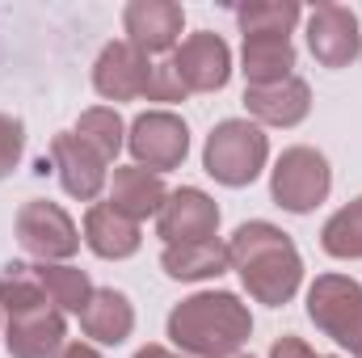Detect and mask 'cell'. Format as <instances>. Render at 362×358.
I'll list each match as a JSON object with an SVG mask.
<instances>
[{"label":"cell","instance_id":"obj_5","mask_svg":"<svg viewBox=\"0 0 362 358\" xmlns=\"http://www.w3.org/2000/svg\"><path fill=\"white\" fill-rule=\"evenodd\" d=\"M308 316L325 337L362 358V282L350 274H320L308 287Z\"/></svg>","mask_w":362,"mask_h":358},{"label":"cell","instance_id":"obj_6","mask_svg":"<svg viewBox=\"0 0 362 358\" xmlns=\"http://www.w3.org/2000/svg\"><path fill=\"white\" fill-rule=\"evenodd\" d=\"M333 190V169L325 161V152L308 148V144H295L286 148L270 169V198L291 211V215H308L316 211Z\"/></svg>","mask_w":362,"mask_h":358},{"label":"cell","instance_id":"obj_30","mask_svg":"<svg viewBox=\"0 0 362 358\" xmlns=\"http://www.w3.org/2000/svg\"><path fill=\"white\" fill-rule=\"evenodd\" d=\"M232 358H253V354H232Z\"/></svg>","mask_w":362,"mask_h":358},{"label":"cell","instance_id":"obj_12","mask_svg":"<svg viewBox=\"0 0 362 358\" xmlns=\"http://www.w3.org/2000/svg\"><path fill=\"white\" fill-rule=\"evenodd\" d=\"M156 232L165 236V245H189V241H211L219 232V207L206 190L198 185H181L169 190L160 215H156Z\"/></svg>","mask_w":362,"mask_h":358},{"label":"cell","instance_id":"obj_25","mask_svg":"<svg viewBox=\"0 0 362 358\" xmlns=\"http://www.w3.org/2000/svg\"><path fill=\"white\" fill-rule=\"evenodd\" d=\"M25 156V127L13 114H0V178H8Z\"/></svg>","mask_w":362,"mask_h":358},{"label":"cell","instance_id":"obj_11","mask_svg":"<svg viewBox=\"0 0 362 358\" xmlns=\"http://www.w3.org/2000/svg\"><path fill=\"white\" fill-rule=\"evenodd\" d=\"M122 30H127V42L139 47L148 59L177 51L181 30H185V8L177 0H131L122 8Z\"/></svg>","mask_w":362,"mask_h":358},{"label":"cell","instance_id":"obj_13","mask_svg":"<svg viewBox=\"0 0 362 358\" xmlns=\"http://www.w3.org/2000/svg\"><path fill=\"white\" fill-rule=\"evenodd\" d=\"M148 81H152V59L139 47H131L127 38L101 47L93 64V89L105 101H135L148 93Z\"/></svg>","mask_w":362,"mask_h":358},{"label":"cell","instance_id":"obj_10","mask_svg":"<svg viewBox=\"0 0 362 358\" xmlns=\"http://www.w3.org/2000/svg\"><path fill=\"white\" fill-rule=\"evenodd\" d=\"M169 64L181 76L185 93H219L232 81V51L211 30H198V34L181 38V47L169 55Z\"/></svg>","mask_w":362,"mask_h":358},{"label":"cell","instance_id":"obj_16","mask_svg":"<svg viewBox=\"0 0 362 358\" xmlns=\"http://www.w3.org/2000/svg\"><path fill=\"white\" fill-rule=\"evenodd\" d=\"M85 245H89L97 258H105V262H122V258H135L139 253L144 236H139V224L135 219H127L110 202H93L89 215H85Z\"/></svg>","mask_w":362,"mask_h":358},{"label":"cell","instance_id":"obj_14","mask_svg":"<svg viewBox=\"0 0 362 358\" xmlns=\"http://www.w3.org/2000/svg\"><path fill=\"white\" fill-rule=\"evenodd\" d=\"M51 169L59 173L64 190L81 202H93L101 190H105V161L93 152L89 144L76 135V131H59L51 139Z\"/></svg>","mask_w":362,"mask_h":358},{"label":"cell","instance_id":"obj_23","mask_svg":"<svg viewBox=\"0 0 362 358\" xmlns=\"http://www.w3.org/2000/svg\"><path fill=\"white\" fill-rule=\"evenodd\" d=\"M320 249L337 262H362V194L329 215V224L320 228Z\"/></svg>","mask_w":362,"mask_h":358},{"label":"cell","instance_id":"obj_4","mask_svg":"<svg viewBox=\"0 0 362 358\" xmlns=\"http://www.w3.org/2000/svg\"><path fill=\"white\" fill-rule=\"evenodd\" d=\"M270 161V139L253 118H223L202 148V169L219 185H253Z\"/></svg>","mask_w":362,"mask_h":358},{"label":"cell","instance_id":"obj_31","mask_svg":"<svg viewBox=\"0 0 362 358\" xmlns=\"http://www.w3.org/2000/svg\"><path fill=\"white\" fill-rule=\"evenodd\" d=\"M0 342H4V329H0Z\"/></svg>","mask_w":362,"mask_h":358},{"label":"cell","instance_id":"obj_28","mask_svg":"<svg viewBox=\"0 0 362 358\" xmlns=\"http://www.w3.org/2000/svg\"><path fill=\"white\" fill-rule=\"evenodd\" d=\"M59 358H101V350L89 346V342H68V346L59 350Z\"/></svg>","mask_w":362,"mask_h":358},{"label":"cell","instance_id":"obj_8","mask_svg":"<svg viewBox=\"0 0 362 358\" xmlns=\"http://www.w3.org/2000/svg\"><path fill=\"white\" fill-rule=\"evenodd\" d=\"M127 148L139 169L169 173V169H181V161L189 152V127L169 110H148L127 127Z\"/></svg>","mask_w":362,"mask_h":358},{"label":"cell","instance_id":"obj_17","mask_svg":"<svg viewBox=\"0 0 362 358\" xmlns=\"http://www.w3.org/2000/svg\"><path fill=\"white\" fill-rule=\"evenodd\" d=\"M81 329L97 346H122L135 329V308L122 291L97 287L89 295V304H85V312H81Z\"/></svg>","mask_w":362,"mask_h":358},{"label":"cell","instance_id":"obj_21","mask_svg":"<svg viewBox=\"0 0 362 358\" xmlns=\"http://www.w3.org/2000/svg\"><path fill=\"white\" fill-rule=\"evenodd\" d=\"M34 274H38L42 291L51 295V304H55L59 312H76V316H81V312H85V304H89V295L97 291L85 270L64 266V262H38Z\"/></svg>","mask_w":362,"mask_h":358},{"label":"cell","instance_id":"obj_2","mask_svg":"<svg viewBox=\"0 0 362 358\" xmlns=\"http://www.w3.org/2000/svg\"><path fill=\"white\" fill-rule=\"evenodd\" d=\"M228 262L240 274L245 291L266 308L291 304L295 291L303 287V258H299L295 241L266 219H249L232 232Z\"/></svg>","mask_w":362,"mask_h":358},{"label":"cell","instance_id":"obj_26","mask_svg":"<svg viewBox=\"0 0 362 358\" xmlns=\"http://www.w3.org/2000/svg\"><path fill=\"white\" fill-rule=\"evenodd\" d=\"M148 101H185L189 93L181 85V76L173 72V64L169 59H160V64H152V81H148V93H144Z\"/></svg>","mask_w":362,"mask_h":358},{"label":"cell","instance_id":"obj_3","mask_svg":"<svg viewBox=\"0 0 362 358\" xmlns=\"http://www.w3.org/2000/svg\"><path fill=\"white\" fill-rule=\"evenodd\" d=\"M253 333L249 304L232 291H198L169 312V342L189 358H232Z\"/></svg>","mask_w":362,"mask_h":358},{"label":"cell","instance_id":"obj_22","mask_svg":"<svg viewBox=\"0 0 362 358\" xmlns=\"http://www.w3.org/2000/svg\"><path fill=\"white\" fill-rule=\"evenodd\" d=\"M303 8L295 0H249L236 8V21H240V34H282L291 38V30L299 25Z\"/></svg>","mask_w":362,"mask_h":358},{"label":"cell","instance_id":"obj_1","mask_svg":"<svg viewBox=\"0 0 362 358\" xmlns=\"http://www.w3.org/2000/svg\"><path fill=\"white\" fill-rule=\"evenodd\" d=\"M0 316H4V350L13 358H59L68 346V321L42 291L34 266L8 262L0 266Z\"/></svg>","mask_w":362,"mask_h":358},{"label":"cell","instance_id":"obj_9","mask_svg":"<svg viewBox=\"0 0 362 358\" xmlns=\"http://www.w3.org/2000/svg\"><path fill=\"white\" fill-rule=\"evenodd\" d=\"M308 51L320 68H350L362 55L358 13L346 4H316L308 13Z\"/></svg>","mask_w":362,"mask_h":358},{"label":"cell","instance_id":"obj_29","mask_svg":"<svg viewBox=\"0 0 362 358\" xmlns=\"http://www.w3.org/2000/svg\"><path fill=\"white\" fill-rule=\"evenodd\" d=\"M135 358H177V354H169L165 346H144V350H139Z\"/></svg>","mask_w":362,"mask_h":358},{"label":"cell","instance_id":"obj_15","mask_svg":"<svg viewBox=\"0 0 362 358\" xmlns=\"http://www.w3.org/2000/svg\"><path fill=\"white\" fill-rule=\"evenodd\" d=\"M245 110L257 127H299L312 114V89L299 76H286L282 85L245 89Z\"/></svg>","mask_w":362,"mask_h":358},{"label":"cell","instance_id":"obj_7","mask_svg":"<svg viewBox=\"0 0 362 358\" xmlns=\"http://www.w3.org/2000/svg\"><path fill=\"white\" fill-rule=\"evenodd\" d=\"M17 241L38 262H68V258L81 253V232H76L72 215L59 202H47V198L21 202V211H17Z\"/></svg>","mask_w":362,"mask_h":358},{"label":"cell","instance_id":"obj_18","mask_svg":"<svg viewBox=\"0 0 362 358\" xmlns=\"http://www.w3.org/2000/svg\"><path fill=\"white\" fill-rule=\"evenodd\" d=\"M169 190H165V178L160 173H148L139 165H122L114 169V181H110V207L122 211L127 219H148V215H160Z\"/></svg>","mask_w":362,"mask_h":358},{"label":"cell","instance_id":"obj_24","mask_svg":"<svg viewBox=\"0 0 362 358\" xmlns=\"http://www.w3.org/2000/svg\"><path fill=\"white\" fill-rule=\"evenodd\" d=\"M76 135L89 144L105 165H110V161L122 152V144H127V127H122V118H118L114 105H93V110H85L81 122H76Z\"/></svg>","mask_w":362,"mask_h":358},{"label":"cell","instance_id":"obj_19","mask_svg":"<svg viewBox=\"0 0 362 358\" xmlns=\"http://www.w3.org/2000/svg\"><path fill=\"white\" fill-rule=\"evenodd\" d=\"M240 72L249 81V89H266V85H282L295 68V47L282 34H249L240 47Z\"/></svg>","mask_w":362,"mask_h":358},{"label":"cell","instance_id":"obj_27","mask_svg":"<svg viewBox=\"0 0 362 358\" xmlns=\"http://www.w3.org/2000/svg\"><path fill=\"white\" fill-rule=\"evenodd\" d=\"M270 358H320V354H316L303 337H291V333H286V337H278L270 346Z\"/></svg>","mask_w":362,"mask_h":358},{"label":"cell","instance_id":"obj_20","mask_svg":"<svg viewBox=\"0 0 362 358\" xmlns=\"http://www.w3.org/2000/svg\"><path fill=\"white\" fill-rule=\"evenodd\" d=\"M160 266L177 282H206V278L228 274L232 262H228V245L211 236V241H189V245H165Z\"/></svg>","mask_w":362,"mask_h":358}]
</instances>
